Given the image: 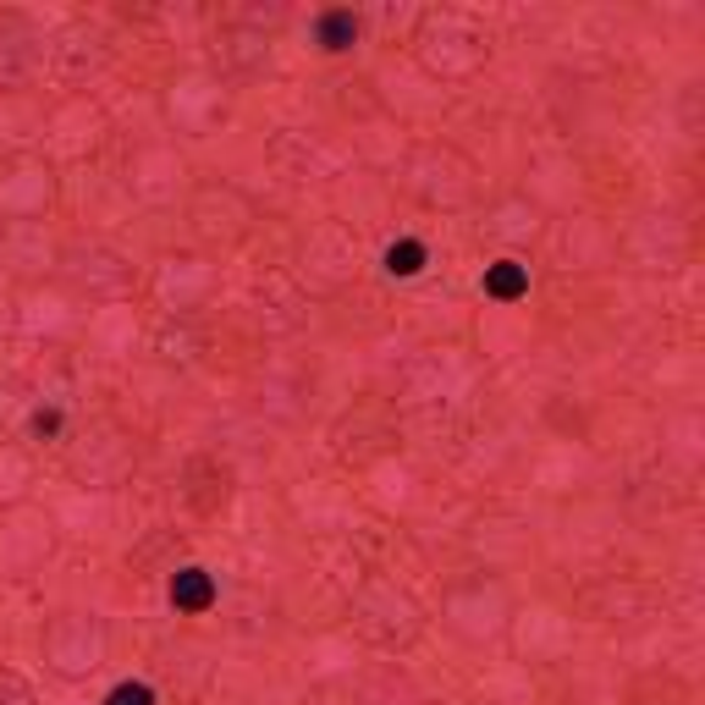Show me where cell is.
Wrapping results in <instances>:
<instances>
[{
  "label": "cell",
  "mask_w": 705,
  "mask_h": 705,
  "mask_svg": "<svg viewBox=\"0 0 705 705\" xmlns=\"http://www.w3.org/2000/svg\"><path fill=\"white\" fill-rule=\"evenodd\" d=\"M485 292H496V298H518V292H524V270H518L513 259L491 265V276H485Z\"/></svg>",
  "instance_id": "277c9868"
},
{
  "label": "cell",
  "mask_w": 705,
  "mask_h": 705,
  "mask_svg": "<svg viewBox=\"0 0 705 705\" xmlns=\"http://www.w3.org/2000/svg\"><path fill=\"white\" fill-rule=\"evenodd\" d=\"M386 270L392 276H419L425 270V243H392L386 248Z\"/></svg>",
  "instance_id": "3957f363"
},
{
  "label": "cell",
  "mask_w": 705,
  "mask_h": 705,
  "mask_svg": "<svg viewBox=\"0 0 705 705\" xmlns=\"http://www.w3.org/2000/svg\"><path fill=\"white\" fill-rule=\"evenodd\" d=\"M353 39H359V17H353V12H325L320 17V50H331V56H336V50H347Z\"/></svg>",
  "instance_id": "7a4b0ae2"
},
{
  "label": "cell",
  "mask_w": 705,
  "mask_h": 705,
  "mask_svg": "<svg viewBox=\"0 0 705 705\" xmlns=\"http://www.w3.org/2000/svg\"><path fill=\"white\" fill-rule=\"evenodd\" d=\"M210 595H215V584L204 579L199 568H188V573H177V579H171V601H177L182 612H204V606H210Z\"/></svg>",
  "instance_id": "6da1fadb"
},
{
  "label": "cell",
  "mask_w": 705,
  "mask_h": 705,
  "mask_svg": "<svg viewBox=\"0 0 705 705\" xmlns=\"http://www.w3.org/2000/svg\"><path fill=\"white\" fill-rule=\"evenodd\" d=\"M105 705H155V689H149V683H116V689L105 694Z\"/></svg>",
  "instance_id": "5b68a950"
}]
</instances>
